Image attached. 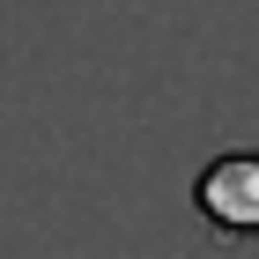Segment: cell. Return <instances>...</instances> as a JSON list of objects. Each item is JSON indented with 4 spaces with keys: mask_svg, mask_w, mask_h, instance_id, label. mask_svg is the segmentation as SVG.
Instances as JSON below:
<instances>
[{
    "mask_svg": "<svg viewBox=\"0 0 259 259\" xmlns=\"http://www.w3.org/2000/svg\"><path fill=\"white\" fill-rule=\"evenodd\" d=\"M193 215L215 244L259 252V148H222L193 170Z\"/></svg>",
    "mask_w": 259,
    "mask_h": 259,
    "instance_id": "1",
    "label": "cell"
}]
</instances>
